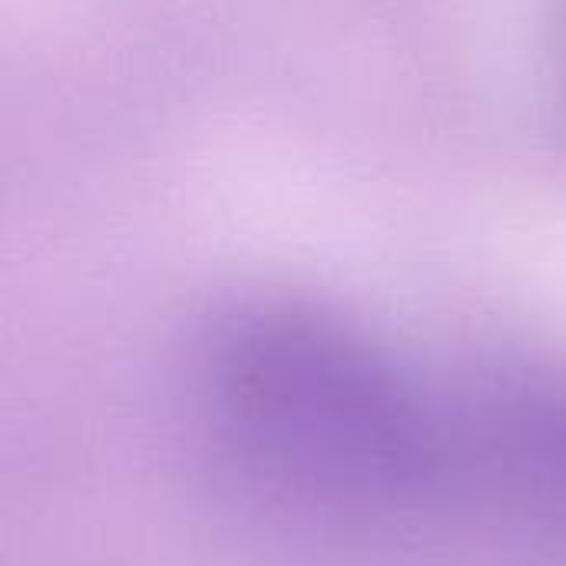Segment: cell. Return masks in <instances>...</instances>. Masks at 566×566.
Here are the masks:
<instances>
[{
  "instance_id": "obj_1",
  "label": "cell",
  "mask_w": 566,
  "mask_h": 566,
  "mask_svg": "<svg viewBox=\"0 0 566 566\" xmlns=\"http://www.w3.org/2000/svg\"><path fill=\"white\" fill-rule=\"evenodd\" d=\"M202 438L265 511L328 534L444 521L451 398L315 318L226 328L199 381Z\"/></svg>"
},
{
  "instance_id": "obj_2",
  "label": "cell",
  "mask_w": 566,
  "mask_h": 566,
  "mask_svg": "<svg viewBox=\"0 0 566 566\" xmlns=\"http://www.w3.org/2000/svg\"><path fill=\"white\" fill-rule=\"evenodd\" d=\"M451 494L468 521L521 554L566 564V381L494 375L451 398Z\"/></svg>"
}]
</instances>
